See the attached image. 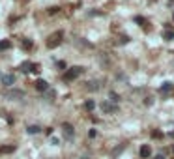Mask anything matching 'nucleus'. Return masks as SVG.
Listing matches in <instances>:
<instances>
[{
	"instance_id": "nucleus-8",
	"label": "nucleus",
	"mask_w": 174,
	"mask_h": 159,
	"mask_svg": "<svg viewBox=\"0 0 174 159\" xmlns=\"http://www.w3.org/2000/svg\"><path fill=\"white\" fill-rule=\"evenodd\" d=\"M34 86H36V90H39V92H45V90L49 88V84H47V81H43V79H38V81L34 82Z\"/></svg>"
},
{
	"instance_id": "nucleus-14",
	"label": "nucleus",
	"mask_w": 174,
	"mask_h": 159,
	"mask_svg": "<svg viewBox=\"0 0 174 159\" xmlns=\"http://www.w3.org/2000/svg\"><path fill=\"white\" fill-rule=\"evenodd\" d=\"M163 38H165V39H169V41H170V39H174V32H172V30L165 32V34H163Z\"/></svg>"
},
{
	"instance_id": "nucleus-7",
	"label": "nucleus",
	"mask_w": 174,
	"mask_h": 159,
	"mask_svg": "<svg viewBox=\"0 0 174 159\" xmlns=\"http://www.w3.org/2000/svg\"><path fill=\"white\" fill-rule=\"evenodd\" d=\"M62 129H64V135H66V139H73L75 131H73V125H71V124H64Z\"/></svg>"
},
{
	"instance_id": "nucleus-23",
	"label": "nucleus",
	"mask_w": 174,
	"mask_h": 159,
	"mask_svg": "<svg viewBox=\"0 0 174 159\" xmlns=\"http://www.w3.org/2000/svg\"><path fill=\"white\" fill-rule=\"evenodd\" d=\"M156 159H165V155H161V154H159V155H156Z\"/></svg>"
},
{
	"instance_id": "nucleus-1",
	"label": "nucleus",
	"mask_w": 174,
	"mask_h": 159,
	"mask_svg": "<svg viewBox=\"0 0 174 159\" xmlns=\"http://www.w3.org/2000/svg\"><path fill=\"white\" fill-rule=\"evenodd\" d=\"M62 38H64V32H62V30L54 32V34H52V36H49V39H47V47H51V49L58 47V45L62 43Z\"/></svg>"
},
{
	"instance_id": "nucleus-17",
	"label": "nucleus",
	"mask_w": 174,
	"mask_h": 159,
	"mask_svg": "<svg viewBox=\"0 0 174 159\" xmlns=\"http://www.w3.org/2000/svg\"><path fill=\"white\" fill-rule=\"evenodd\" d=\"M88 84H90V86H88L90 90H97V88H99V84H97V82H88Z\"/></svg>"
},
{
	"instance_id": "nucleus-4",
	"label": "nucleus",
	"mask_w": 174,
	"mask_h": 159,
	"mask_svg": "<svg viewBox=\"0 0 174 159\" xmlns=\"http://www.w3.org/2000/svg\"><path fill=\"white\" fill-rule=\"evenodd\" d=\"M6 99H21L25 98V92L23 90H6Z\"/></svg>"
},
{
	"instance_id": "nucleus-20",
	"label": "nucleus",
	"mask_w": 174,
	"mask_h": 159,
	"mask_svg": "<svg viewBox=\"0 0 174 159\" xmlns=\"http://www.w3.org/2000/svg\"><path fill=\"white\" fill-rule=\"evenodd\" d=\"M122 150H124V146H120V148H116V150H114V152H112V155H118V154H120V152H122Z\"/></svg>"
},
{
	"instance_id": "nucleus-22",
	"label": "nucleus",
	"mask_w": 174,
	"mask_h": 159,
	"mask_svg": "<svg viewBox=\"0 0 174 159\" xmlns=\"http://www.w3.org/2000/svg\"><path fill=\"white\" fill-rule=\"evenodd\" d=\"M56 12H58V8H49V13H52V15H54Z\"/></svg>"
},
{
	"instance_id": "nucleus-16",
	"label": "nucleus",
	"mask_w": 174,
	"mask_h": 159,
	"mask_svg": "<svg viewBox=\"0 0 174 159\" xmlns=\"http://www.w3.org/2000/svg\"><path fill=\"white\" fill-rule=\"evenodd\" d=\"M23 47L25 49H32V41L30 39H23Z\"/></svg>"
},
{
	"instance_id": "nucleus-6",
	"label": "nucleus",
	"mask_w": 174,
	"mask_h": 159,
	"mask_svg": "<svg viewBox=\"0 0 174 159\" xmlns=\"http://www.w3.org/2000/svg\"><path fill=\"white\" fill-rule=\"evenodd\" d=\"M139 154H140L142 159H150L152 157V148L148 144H142V146H140V150H139Z\"/></svg>"
},
{
	"instance_id": "nucleus-24",
	"label": "nucleus",
	"mask_w": 174,
	"mask_h": 159,
	"mask_svg": "<svg viewBox=\"0 0 174 159\" xmlns=\"http://www.w3.org/2000/svg\"><path fill=\"white\" fill-rule=\"evenodd\" d=\"M172 150H174V148H172Z\"/></svg>"
},
{
	"instance_id": "nucleus-11",
	"label": "nucleus",
	"mask_w": 174,
	"mask_h": 159,
	"mask_svg": "<svg viewBox=\"0 0 174 159\" xmlns=\"http://www.w3.org/2000/svg\"><path fill=\"white\" fill-rule=\"evenodd\" d=\"M15 152V146H2L0 148V154H13Z\"/></svg>"
},
{
	"instance_id": "nucleus-18",
	"label": "nucleus",
	"mask_w": 174,
	"mask_h": 159,
	"mask_svg": "<svg viewBox=\"0 0 174 159\" xmlns=\"http://www.w3.org/2000/svg\"><path fill=\"white\" fill-rule=\"evenodd\" d=\"M152 137H154V139H161L163 133H159V131H152Z\"/></svg>"
},
{
	"instance_id": "nucleus-19",
	"label": "nucleus",
	"mask_w": 174,
	"mask_h": 159,
	"mask_svg": "<svg viewBox=\"0 0 174 159\" xmlns=\"http://www.w3.org/2000/svg\"><path fill=\"white\" fill-rule=\"evenodd\" d=\"M95 135H97V131H95V129H90V133H88V137H90V139H94Z\"/></svg>"
},
{
	"instance_id": "nucleus-5",
	"label": "nucleus",
	"mask_w": 174,
	"mask_h": 159,
	"mask_svg": "<svg viewBox=\"0 0 174 159\" xmlns=\"http://www.w3.org/2000/svg\"><path fill=\"white\" fill-rule=\"evenodd\" d=\"M101 111L107 112V114L116 112V111H118V105H114V103H111V101H103V103H101Z\"/></svg>"
},
{
	"instance_id": "nucleus-3",
	"label": "nucleus",
	"mask_w": 174,
	"mask_h": 159,
	"mask_svg": "<svg viewBox=\"0 0 174 159\" xmlns=\"http://www.w3.org/2000/svg\"><path fill=\"white\" fill-rule=\"evenodd\" d=\"M19 69H21V71H25V73H28V71L38 73V71H39V66H38V64H32V62H23Z\"/></svg>"
},
{
	"instance_id": "nucleus-10",
	"label": "nucleus",
	"mask_w": 174,
	"mask_h": 159,
	"mask_svg": "<svg viewBox=\"0 0 174 159\" xmlns=\"http://www.w3.org/2000/svg\"><path fill=\"white\" fill-rule=\"evenodd\" d=\"M26 131H28L30 135H38V133L41 131V127H39V125H28V129H26Z\"/></svg>"
},
{
	"instance_id": "nucleus-9",
	"label": "nucleus",
	"mask_w": 174,
	"mask_h": 159,
	"mask_svg": "<svg viewBox=\"0 0 174 159\" xmlns=\"http://www.w3.org/2000/svg\"><path fill=\"white\" fill-rule=\"evenodd\" d=\"M2 82L6 84V86H12V84L15 82V75H12V73H8V75L2 77Z\"/></svg>"
},
{
	"instance_id": "nucleus-12",
	"label": "nucleus",
	"mask_w": 174,
	"mask_h": 159,
	"mask_svg": "<svg viewBox=\"0 0 174 159\" xmlns=\"http://www.w3.org/2000/svg\"><path fill=\"white\" fill-rule=\"evenodd\" d=\"M9 47H12V41H9V39H4V41H0V51H8Z\"/></svg>"
},
{
	"instance_id": "nucleus-2",
	"label": "nucleus",
	"mask_w": 174,
	"mask_h": 159,
	"mask_svg": "<svg viewBox=\"0 0 174 159\" xmlns=\"http://www.w3.org/2000/svg\"><path fill=\"white\" fill-rule=\"evenodd\" d=\"M82 73V68H79V66H75V68H69V69H66V75H64V79L66 81H75L79 75Z\"/></svg>"
},
{
	"instance_id": "nucleus-15",
	"label": "nucleus",
	"mask_w": 174,
	"mask_h": 159,
	"mask_svg": "<svg viewBox=\"0 0 174 159\" xmlns=\"http://www.w3.org/2000/svg\"><path fill=\"white\" fill-rule=\"evenodd\" d=\"M172 88V84L170 82H163V86H161V92H169Z\"/></svg>"
},
{
	"instance_id": "nucleus-21",
	"label": "nucleus",
	"mask_w": 174,
	"mask_h": 159,
	"mask_svg": "<svg viewBox=\"0 0 174 159\" xmlns=\"http://www.w3.org/2000/svg\"><path fill=\"white\" fill-rule=\"evenodd\" d=\"M135 21H137V23H140V25H142V23H146V21H144L142 17H135Z\"/></svg>"
},
{
	"instance_id": "nucleus-13",
	"label": "nucleus",
	"mask_w": 174,
	"mask_h": 159,
	"mask_svg": "<svg viewBox=\"0 0 174 159\" xmlns=\"http://www.w3.org/2000/svg\"><path fill=\"white\" fill-rule=\"evenodd\" d=\"M84 107H86V111H94V109H95V103H94L92 99H88V101L84 103Z\"/></svg>"
}]
</instances>
